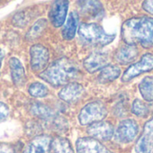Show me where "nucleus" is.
<instances>
[{
  "label": "nucleus",
  "mask_w": 153,
  "mask_h": 153,
  "mask_svg": "<svg viewBox=\"0 0 153 153\" xmlns=\"http://www.w3.org/2000/svg\"><path fill=\"white\" fill-rule=\"evenodd\" d=\"M122 37L127 45L153 46V18L148 16L131 18L122 26Z\"/></svg>",
  "instance_id": "f257e3e1"
},
{
  "label": "nucleus",
  "mask_w": 153,
  "mask_h": 153,
  "mask_svg": "<svg viewBox=\"0 0 153 153\" xmlns=\"http://www.w3.org/2000/svg\"><path fill=\"white\" fill-rule=\"evenodd\" d=\"M79 75V67L68 58H60L53 61L42 73L40 78L53 87H60L69 84Z\"/></svg>",
  "instance_id": "f03ea898"
},
{
  "label": "nucleus",
  "mask_w": 153,
  "mask_h": 153,
  "mask_svg": "<svg viewBox=\"0 0 153 153\" xmlns=\"http://www.w3.org/2000/svg\"><path fill=\"white\" fill-rule=\"evenodd\" d=\"M80 40L87 45L90 46H105L111 43L114 38V34H109L97 24H82L79 29Z\"/></svg>",
  "instance_id": "7ed1b4c3"
},
{
  "label": "nucleus",
  "mask_w": 153,
  "mask_h": 153,
  "mask_svg": "<svg viewBox=\"0 0 153 153\" xmlns=\"http://www.w3.org/2000/svg\"><path fill=\"white\" fill-rule=\"evenodd\" d=\"M107 115V110L101 102H91L86 105L79 114V121L82 125H90L100 122Z\"/></svg>",
  "instance_id": "20e7f679"
},
{
  "label": "nucleus",
  "mask_w": 153,
  "mask_h": 153,
  "mask_svg": "<svg viewBox=\"0 0 153 153\" xmlns=\"http://www.w3.org/2000/svg\"><path fill=\"white\" fill-rule=\"evenodd\" d=\"M153 69V54L147 53L141 57L139 62L131 65L122 76L123 82H129L139 75Z\"/></svg>",
  "instance_id": "39448f33"
},
{
  "label": "nucleus",
  "mask_w": 153,
  "mask_h": 153,
  "mask_svg": "<svg viewBox=\"0 0 153 153\" xmlns=\"http://www.w3.org/2000/svg\"><path fill=\"white\" fill-rule=\"evenodd\" d=\"M31 68L34 72H42L48 66L50 53L48 49L42 44H35L30 49Z\"/></svg>",
  "instance_id": "423d86ee"
},
{
  "label": "nucleus",
  "mask_w": 153,
  "mask_h": 153,
  "mask_svg": "<svg viewBox=\"0 0 153 153\" xmlns=\"http://www.w3.org/2000/svg\"><path fill=\"white\" fill-rule=\"evenodd\" d=\"M139 132L138 123L132 119L122 121L115 132V140L122 143H128L132 141Z\"/></svg>",
  "instance_id": "0eeeda50"
},
{
  "label": "nucleus",
  "mask_w": 153,
  "mask_h": 153,
  "mask_svg": "<svg viewBox=\"0 0 153 153\" xmlns=\"http://www.w3.org/2000/svg\"><path fill=\"white\" fill-rule=\"evenodd\" d=\"M134 153H153V117L145 123L142 134L136 143Z\"/></svg>",
  "instance_id": "6e6552de"
},
{
  "label": "nucleus",
  "mask_w": 153,
  "mask_h": 153,
  "mask_svg": "<svg viewBox=\"0 0 153 153\" xmlns=\"http://www.w3.org/2000/svg\"><path fill=\"white\" fill-rule=\"evenodd\" d=\"M88 133L97 140H108L114 135V127L108 122L100 121L90 124Z\"/></svg>",
  "instance_id": "1a4fd4ad"
},
{
  "label": "nucleus",
  "mask_w": 153,
  "mask_h": 153,
  "mask_svg": "<svg viewBox=\"0 0 153 153\" xmlns=\"http://www.w3.org/2000/svg\"><path fill=\"white\" fill-rule=\"evenodd\" d=\"M78 153H113L107 149L99 140L91 137H84L76 140Z\"/></svg>",
  "instance_id": "9d476101"
},
{
  "label": "nucleus",
  "mask_w": 153,
  "mask_h": 153,
  "mask_svg": "<svg viewBox=\"0 0 153 153\" xmlns=\"http://www.w3.org/2000/svg\"><path fill=\"white\" fill-rule=\"evenodd\" d=\"M68 9V1L59 0V1H54L52 3L49 16L53 26L55 27L62 26V25L66 20Z\"/></svg>",
  "instance_id": "9b49d317"
},
{
  "label": "nucleus",
  "mask_w": 153,
  "mask_h": 153,
  "mask_svg": "<svg viewBox=\"0 0 153 153\" xmlns=\"http://www.w3.org/2000/svg\"><path fill=\"white\" fill-rule=\"evenodd\" d=\"M51 143V138L49 135H38L27 144L24 153H50Z\"/></svg>",
  "instance_id": "f8f14e48"
},
{
  "label": "nucleus",
  "mask_w": 153,
  "mask_h": 153,
  "mask_svg": "<svg viewBox=\"0 0 153 153\" xmlns=\"http://www.w3.org/2000/svg\"><path fill=\"white\" fill-rule=\"evenodd\" d=\"M109 62V58L104 52H93L84 60V67L89 73H95L106 67Z\"/></svg>",
  "instance_id": "ddd939ff"
},
{
  "label": "nucleus",
  "mask_w": 153,
  "mask_h": 153,
  "mask_svg": "<svg viewBox=\"0 0 153 153\" xmlns=\"http://www.w3.org/2000/svg\"><path fill=\"white\" fill-rule=\"evenodd\" d=\"M84 93V88L76 82H71L66 85L58 94L59 97L68 103H72L79 100Z\"/></svg>",
  "instance_id": "4468645a"
},
{
  "label": "nucleus",
  "mask_w": 153,
  "mask_h": 153,
  "mask_svg": "<svg viewBox=\"0 0 153 153\" xmlns=\"http://www.w3.org/2000/svg\"><path fill=\"white\" fill-rule=\"evenodd\" d=\"M9 67L14 84L17 87L23 86L25 83V71L21 61L13 57L9 59Z\"/></svg>",
  "instance_id": "2eb2a0df"
},
{
  "label": "nucleus",
  "mask_w": 153,
  "mask_h": 153,
  "mask_svg": "<svg viewBox=\"0 0 153 153\" xmlns=\"http://www.w3.org/2000/svg\"><path fill=\"white\" fill-rule=\"evenodd\" d=\"M138 49L135 45H125L121 47L115 53V59L122 65L134 61L138 56Z\"/></svg>",
  "instance_id": "dca6fc26"
},
{
  "label": "nucleus",
  "mask_w": 153,
  "mask_h": 153,
  "mask_svg": "<svg viewBox=\"0 0 153 153\" xmlns=\"http://www.w3.org/2000/svg\"><path fill=\"white\" fill-rule=\"evenodd\" d=\"M79 24V14L71 12L68 16L66 25L62 29V36L65 40H71L74 38Z\"/></svg>",
  "instance_id": "f3484780"
},
{
  "label": "nucleus",
  "mask_w": 153,
  "mask_h": 153,
  "mask_svg": "<svg viewBox=\"0 0 153 153\" xmlns=\"http://www.w3.org/2000/svg\"><path fill=\"white\" fill-rule=\"evenodd\" d=\"M121 74V69L115 65H107L105 67L98 76V81L101 84H106L118 79Z\"/></svg>",
  "instance_id": "a211bd4d"
},
{
  "label": "nucleus",
  "mask_w": 153,
  "mask_h": 153,
  "mask_svg": "<svg viewBox=\"0 0 153 153\" xmlns=\"http://www.w3.org/2000/svg\"><path fill=\"white\" fill-rule=\"evenodd\" d=\"M79 5L82 12L92 17H99L104 14V8L100 2L98 1H81Z\"/></svg>",
  "instance_id": "6ab92c4d"
},
{
  "label": "nucleus",
  "mask_w": 153,
  "mask_h": 153,
  "mask_svg": "<svg viewBox=\"0 0 153 153\" xmlns=\"http://www.w3.org/2000/svg\"><path fill=\"white\" fill-rule=\"evenodd\" d=\"M51 153H74L70 142L63 137H56L51 143Z\"/></svg>",
  "instance_id": "aec40b11"
},
{
  "label": "nucleus",
  "mask_w": 153,
  "mask_h": 153,
  "mask_svg": "<svg viewBox=\"0 0 153 153\" xmlns=\"http://www.w3.org/2000/svg\"><path fill=\"white\" fill-rule=\"evenodd\" d=\"M141 97L148 102L153 101V76H146L139 85Z\"/></svg>",
  "instance_id": "412c9836"
},
{
  "label": "nucleus",
  "mask_w": 153,
  "mask_h": 153,
  "mask_svg": "<svg viewBox=\"0 0 153 153\" xmlns=\"http://www.w3.org/2000/svg\"><path fill=\"white\" fill-rule=\"evenodd\" d=\"M47 26V21L46 19H40L30 28L26 34V39L28 41H33L36 38L40 37L42 34V32L45 30Z\"/></svg>",
  "instance_id": "4be33fe9"
},
{
  "label": "nucleus",
  "mask_w": 153,
  "mask_h": 153,
  "mask_svg": "<svg viewBox=\"0 0 153 153\" xmlns=\"http://www.w3.org/2000/svg\"><path fill=\"white\" fill-rule=\"evenodd\" d=\"M31 112L33 114L42 119L53 118V113L51 110V108H49L48 106L42 104H39V103L33 104V106L31 107Z\"/></svg>",
  "instance_id": "5701e85b"
},
{
  "label": "nucleus",
  "mask_w": 153,
  "mask_h": 153,
  "mask_svg": "<svg viewBox=\"0 0 153 153\" xmlns=\"http://www.w3.org/2000/svg\"><path fill=\"white\" fill-rule=\"evenodd\" d=\"M131 112L138 117H147L149 110L147 105L140 99H135L131 105Z\"/></svg>",
  "instance_id": "b1692460"
},
{
  "label": "nucleus",
  "mask_w": 153,
  "mask_h": 153,
  "mask_svg": "<svg viewBox=\"0 0 153 153\" xmlns=\"http://www.w3.org/2000/svg\"><path fill=\"white\" fill-rule=\"evenodd\" d=\"M28 92L31 96L34 97H44L48 95L49 90L47 87L42 83H33L30 86Z\"/></svg>",
  "instance_id": "393cba45"
},
{
  "label": "nucleus",
  "mask_w": 153,
  "mask_h": 153,
  "mask_svg": "<svg viewBox=\"0 0 153 153\" xmlns=\"http://www.w3.org/2000/svg\"><path fill=\"white\" fill-rule=\"evenodd\" d=\"M9 115V108L8 106L2 103V102H0V122H3L5 121Z\"/></svg>",
  "instance_id": "a878e982"
},
{
  "label": "nucleus",
  "mask_w": 153,
  "mask_h": 153,
  "mask_svg": "<svg viewBox=\"0 0 153 153\" xmlns=\"http://www.w3.org/2000/svg\"><path fill=\"white\" fill-rule=\"evenodd\" d=\"M0 153H16L15 149L7 144L0 145Z\"/></svg>",
  "instance_id": "bb28decb"
},
{
  "label": "nucleus",
  "mask_w": 153,
  "mask_h": 153,
  "mask_svg": "<svg viewBox=\"0 0 153 153\" xmlns=\"http://www.w3.org/2000/svg\"><path fill=\"white\" fill-rule=\"evenodd\" d=\"M142 7L146 12L153 15V1H150V0H149V1H144L142 4Z\"/></svg>",
  "instance_id": "cd10ccee"
},
{
  "label": "nucleus",
  "mask_w": 153,
  "mask_h": 153,
  "mask_svg": "<svg viewBox=\"0 0 153 153\" xmlns=\"http://www.w3.org/2000/svg\"><path fill=\"white\" fill-rule=\"evenodd\" d=\"M3 59H4V53L1 50H0V68H1V63H2Z\"/></svg>",
  "instance_id": "c85d7f7f"
}]
</instances>
